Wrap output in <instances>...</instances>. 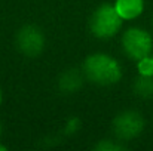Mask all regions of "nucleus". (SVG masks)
<instances>
[{
  "mask_svg": "<svg viewBox=\"0 0 153 151\" xmlns=\"http://www.w3.org/2000/svg\"><path fill=\"white\" fill-rule=\"evenodd\" d=\"M137 68L140 76H153V55L137 61Z\"/></svg>",
  "mask_w": 153,
  "mask_h": 151,
  "instance_id": "nucleus-9",
  "label": "nucleus"
},
{
  "mask_svg": "<svg viewBox=\"0 0 153 151\" xmlns=\"http://www.w3.org/2000/svg\"><path fill=\"white\" fill-rule=\"evenodd\" d=\"M116 12L123 21H132L144 12V0H114Z\"/></svg>",
  "mask_w": 153,
  "mask_h": 151,
  "instance_id": "nucleus-6",
  "label": "nucleus"
},
{
  "mask_svg": "<svg viewBox=\"0 0 153 151\" xmlns=\"http://www.w3.org/2000/svg\"><path fill=\"white\" fill-rule=\"evenodd\" d=\"M0 133H1V126H0Z\"/></svg>",
  "mask_w": 153,
  "mask_h": 151,
  "instance_id": "nucleus-13",
  "label": "nucleus"
},
{
  "mask_svg": "<svg viewBox=\"0 0 153 151\" xmlns=\"http://www.w3.org/2000/svg\"><path fill=\"white\" fill-rule=\"evenodd\" d=\"M6 150H7V147H6V145H3V144L0 142V151H6Z\"/></svg>",
  "mask_w": 153,
  "mask_h": 151,
  "instance_id": "nucleus-11",
  "label": "nucleus"
},
{
  "mask_svg": "<svg viewBox=\"0 0 153 151\" xmlns=\"http://www.w3.org/2000/svg\"><path fill=\"white\" fill-rule=\"evenodd\" d=\"M85 77L100 86L116 85L122 79V67L116 58L108 53L97 52L89 55L83 62Z\"/></svg>",
  "mask_w": 153,
  "mask_h": 151,
  "instance_id": "nucleus-1",
  "label": "nucleus"
},
{
  "mask_svg": "<svg viewBox=\"0 0 153 151\" xmlns=\"http://www.w3.org/2000/svg\"><path fill=\"white\" fill-rule=\"evenodd\" d=\"M16 48L28 58H36L45 48V36L40 28L34 25H25L16 33Z\"/></svg>",
  "mask_w": 153,
  "mask_h": 151,
  "instance_id": "nucleus-5",
  "label": "nucleus"
},
{
  "mask_svg": "<svg viewBox=\"0 0 153 151\" xmlns=\"http://www.w3.org/2000/svg\"><path fill=\"white\" fill-rule=\"evenodd\" d=\"M122 24H123V19L116 12L113 3L100 4L94 10L89 19L91 33L97 39H101V40H107V39L117 36V33L122 28Z\"/></svg>",
  "mask_w": 153,
  "mask_h": 151,
  "instance_id": "nucleus-2",
  "label": "nucleus"
},
{
  "mask_svg": "<svg viewBox=\"0 0 153 151\" xmlns=\"http://www.w3.org/2000/svg\"><path fill=\"white\" fill-rule=\"evenodd\" d=\"M83 77H85V74H82L77 70H67L61 74V77L58 80V86L64 94H74L76 91H79L82 88Z\"/></svg>",
  "mask_w": 153,
  "mask_h": 151,
  "instance_id": "nucleus-7",
  "label": "nucleus"
},
{
  "mask_svg": "<svg viewBox=\"0 0 153 151\" xmlns=\"http://www.w3.org/2000/svg\"><path fill=\"white\" fill-rule=\"evenodd\" d=\"M134 92L140 98H152L153 96V76H140L135 79Z\"/></svg>",
  "mask_w": 153,
  "mask_h": 151,
  "instance_id": "nucleus-8",
  "label": "nucleus"
},
{
  "mask_svg": "<svg viewBox=\"0 0 153 151\" xmlns=\"http://www.w3.org/2000/svg\"><path fill=\"white\" fill-rule=\"evenodd\" d=\"M125 148L126 147L122 145L120 141L119 142H113L110 139H104L100 144L95 145V150H100V151H120V150H125Z\"/></svg>",
  "mask_w": 153,
  "mask_h": 151,
  "instance_id": "nucleus-10",
  "label": "nucleus"
},
{
  "mask_svg": "<svg viewBox=\"0 0 153 151\" xmlns=\"http://www.w3.org/2000/svg\"><path fill=\"white\" fill-rule=\"evenodd\" d=\"M122 49L132 61H140L153 52L152 34L141 27H131L122 34Z\"/></svg>",
  "mask_w": 153,
  "mask_h": 151,
  "instance_id": "nucleus-3",
  "label": "nucleus"
},
{
  "mask_svg": "<svg viewBox=\"0 0 153 151\" xmlns=\"http://www.w3.org/2000/svg\"><path fill=\"white\" fill-rule=\"evenodd\" d=\"M144 124H146L144 119L138 111L125 110L114 117L113 132L119 141L126 142V141H131V139H135L137 136H140L141 132L144 130Z\"/></svg>",
  "mask_w": 153,
  "mask_h": 151,
  "instance_id": "nucleus-4",
  "label": "nucleus"
},
{
  "mask_svg": "<svg viewBox=\"0 0 153 151\" xmlns=\"http://www.w3.org/2000/svg\"><path fill=\"white\" fill-rule=\"evenodd\" d=\"M1 102H3V92H1V88H0V105H1Z\"/></svg>",
  "mask_w": 153,
  "mask_h": 151,
  "instance_id": "nucleus-12",
  "label": "nucleus"
}]
</instances>
